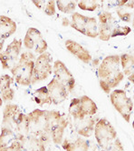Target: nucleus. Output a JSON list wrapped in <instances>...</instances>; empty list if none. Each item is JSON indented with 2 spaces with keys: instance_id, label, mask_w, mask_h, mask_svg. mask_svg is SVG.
Here are the masks:
<instances>
[{
  "instance_id": "obj_33",
  "label": "nucleus",
  "mask_w": 134,
  "mask_h": 151,
  "mask_svg": "<svg viewBox=\"0 0 134 151\" xmlns=\"http://www.w3.org/2000/svg\"><path fill=\"white\" fill-rule=\"evenodd\" d=\"M14 96H15V90L12 88H7L4 91H1V98L4 102L12 101Z\"/></svg>"
},
{
  "instance_id": "obj_32",
  "label": "nucleus",
  "mask_w": 134,
  "mask_h": 151,
  "mask_svg": "<svg viewBox=\"0 0 134 151\" xmlns=\"http://www.w3.org/2000/svg\"><path fill=\"white\" fill-rule=\"evenodd\" d=\"M14 78L10 77L9 75H3L0 77V91H4L11 88V85L14 82Z\"/></svg>"
},
{
  "instance_id": "obj_7",
  "label": "nucleus",
  "mask_w": 134,
  "mask_h": 151,
  "mask_svg": "<svg viewBox=\"0 0 134 151\" xmlns=\"http://www.w3.org/2000/svg\"><path fill=\"white\" fill-rule=\"evenodd\" d=\"M21 39L15 38L7 46L5 51L0 52V62L2 64L3 69H12L19 59V55L22 48Z\"/></svg>"
},
{
  "instance_id": "obj_24",
  "label": "nucleus",
  "mask_w": 134,
  "mask_h": 151,
  "mask_svg": "<svg viewBox=\"0 0 134 151\" xmlns=\"http://www.w3.org/2000/svg\"><path fill=\"white\" fill-rule=\"evenodd\" d=\"M16 139H17L16 134L13 129H10L7 127H1V133H0V148L10 146Z\"/></svg>"
},
{
  "instance_id": "obj_5",
  "label": "nucleus",
  "mask_w": 134,
  "mask_h": 151,
  "mask_svg": "<svg viewBox=\"0 0 134 151\" xmlns=\"http://www.w3.org/2000/svg\"><path fill=\"white\" fill-rule=\"evenodd\" d=\"M110 99L114 109L124 118L125 121L129 123L134 105L132 99H130L126 92L122 89H115L110 92Z\"/></svg>"
},
{
  "instance_id": "obj_2",
  "label": "nucleus",
  "mask_w": 134,
  "mask_h": 151,
  "mask_svg": "<svg viewBox=\"0 0 134 151\" xmlns=\"http://www.w3.org/2000/svg\"><path fill=\"white\" fill-rule=\"evenodd\" d=\"M120 59L118 55H110L106 57L98 68V78L100 87L106 94L118 87L123 80L124 74L120 70Z\"/></svg>"
},
{
  "instance_id": "obj_35",
  "label": "nucleus",
  "mask_w": 134,
  "mask_h": 151,
  "mask_svg": "<svg viewBox=\"0 0 134 151\" xmlns=\"http://www.w3.org/2000/svg\"><path fill=\"white\" fill-rule=\"evenodd\" d=\"M128 79L130 82L134 84V55H133V64H132V68H131V73L128 77Z\"/></svg>"
},
{
  "instance_id": "obj_37",
  "label": "nucleus",
  "mask_w": 134,
  "mask_h": 151,
  "mask_svg": "<svg viewBox=\"0 0 134 151\" xmlns=\"http://www.w3.org/2000/svg\"><path fill=\"white\" fill-rule=\"evenodd\" d=\"M4 43H5V40L3 38L0 37V52H2L3 50V47H4Z\"/></svg>"
},
{
  "instance_id": "obj_38",
  "label": "nucleus",
  "mask_w": 134,
  "mask_h": 151,
  "mask_svg": "<svg viewBox=\"0 0 134 151\" xmlns=\"http://www.w3.org/2000/svg\"><path fill=\"white\" fill-rule=\"evenodd\" d=\"M132 27L134 28V9H133V17H132Z\"/></svg>"
},
{
  "instance_id": "obj_3",
  "label": "nucleus",
  "mask_w": 134,
  "mask_h": 151,
  "mask_svg": "<svg viewBox=\"0 0 134 151\" xmlns=\"http://www.w3.org/2000/svg\"><path fill=\"white\" fill-rule=\"evenodd\" d=\"M36 60V57L31 51H26L21 54L16 66L10 70L17 84L24 87L32 85V77Z\"/></svg>"
},
{
  "instance_id": "obj_21",
  "label": "nucleus",
  "mask_w": 134,
  "mask_h": 151,
  "mask_svg": "<svg viewBox=\"0 0 134 151\" xmlns=\"http://www.w3.org/2000/svg\"><path fill=\"white\" fill-rule=\"evenodd\" d=\"M80 99L82 111L84 116H93L96 115L98 107L95 102L87 96H82Z\"/></svg>"
},
{
  "instance_id": "obj_9",
  "label": "nucleus",
  "mask_w": 134,
  "mask_h": 151,
  "mask_svg": "<svg viewBox=\"0 0 134 151\" xmlns=\"http://www.w3.org/2000/svg\"><path fill=\"white\" fill-rule=\"evenodd\" d=\"M53 71L54 78L61 82L67 88L69 93H71L75 87V79L70 70L67 68L65 64L61 60H55L53 62Z\"/></svg>"
},
{
  "instance_id": "obj_40",
  "label": "nucleus",
  "mask_w": 134,
  "mask_h": 151,
  "mask_svg": "<svg viewBox=\"0 0 134 151\" xmlns=\"http://www.w3.org/2000/svg\"><path fill=\"white\" fill-rule=\"evenodd\" d=\"M102 151H110V148H109V147H107L106 148H104V149H103Z\"/></svg>"
},
{
  "instance_id": "obj_31",
  "label": "nucleus",
  "mask_w": 134,
  "mask_h": 151,
  "mask_svg": "<svg viewBox=\"0 0 134 151\" xmlns=\"http://www.w3.org/2000/svg\"><path fill=\"white\" fill-rule=\"evenodd\" d=\"M131 32V28L129 27H123V26H116L114 27L113 33H111L110 37H124L130 34Z\"/></svg>"
},
{
  "instance_id": "obj_34",
  "label": "nucleus",
  "mask_w": 134,
  "mask_h": 151,
  "mask_svg": "<svg viewBox=\"0 0 134 151\" xmlns=\"http://www.w3.org/2000/svg\"><path fill=\"white\" fill-rule=\"evenodd\" d=\"M108 147L110 149V151H124L123 146H122L121 141L119 137H117L110 145H109Z\"/></svg>"
},
{
  "instance_id": "obj_41",
  "label": "nucleus",
  "mask_w": 134,
  "mask_h": 151,
  "mask_svg": "<svg viewBox=\"0 0 134 151\" xmlns=\"http://www.w3.org/2000/svg\"><path fill=\"white\" fill-rule=\"evenodd\" d=\"M132 127H133V128H134V120H133V122H132Z\"/></svg>"
},
{
  "instance_id": "obj_8",
  "label": "nucleus",
  "mask_w": 134,
  "mask_h": 151,
  "mask_svg": "<svg viewBox=\"0 0 134 151\" xmlns=\"http://www.w3.org/2000/svg\"><path fill=\"white\" fill-rule=\"evenodd\" d=\"M24 46L28 50H34L38 55H42L47 50V43L43 37L41 32L35 28L30 27L27 29L24 38Z\"/></svg>"
},
{
  "instance_id": "obj_1",
  "label": "nucleus",
  "mask_w": 134,
  "mask_h": 151,
  "mask_svg": "<svg viewBox=\"0 0 134 151\" xmlns=\"http://www.w3.org/2000/svg\"><path fill=\"white\" fill-rule=\"evenodd\" d=\"M27 116L30 134L38 137L46 145L52 142L50 138V129L63 116L60 111L36 109L27 114Z\"/></svg>"
},
{
  "instance_id": "obj_23",
  "label": "nucleus",
  "mask_w": 134,
  "mask_h": 151,
  "mask_svg": "<svg viewBox=\"0 0 134 151\" xmlns=\"http://www.w3.org/2000/svg\"><path fill=\"white\" fill-rule=\"evenodd\" d=\"M33 98L35 102L39 106H43L46 104L47 105L53 104L50 94L46 87H41L38 89H36L33 94Z\"/></svg>"
},
{
  "instance_id": "obj_25",
  "label": "nucleus",
  "mask_w": 134,
  "mask_h": 151,
  "mask_svg": "<svg viewBox=\"0 0 134 151\" xmlns=\"http://www.w3.org/2000/svg\"><path fill=\"white\" fill-rule=\"evenodd\" d=\"M69 113L73 117L74 121L81 120V119H83V118L85 117L83 116V111H82L81 102H80L79 98L72 99L71 104L69 106Z\"/></svg>"
},
{
  "instance_id": "obj_29",
  "label": "nucleus",
  "mask_w": 134,
  "mask_h": 151,
  "mask_svg": "<svg viewBox=\"0 0 134 151\" xmlns=\"http://www.w3.org/2000/svg\"><path fill=\"white\" fill-rule=\"evenodd\" d=\"M85 36L95 38L98 37V23L95 17H90L88 21V25L85 31Z\"/></svg>"
},
{
  "instance_id": "obj_39",
  "label": "nucleus",
  "mask_w": 134,
  "mask_h": 151,
  "mask_svg": "<svg viewBox=\"0 0 134 151\" xmlns=\"http://www.w3.org/2000/svg\"><path fill=\"white\" fill-rule=\"evenodd\" d=\"M3 100H2V98H1V96H0V107H1L2 106V105H3Z\"/></svg>"
},
{
  "instance_id": "obj_10",
  "label": "nucleus",
  "mask_w": 134,
  "mask_h": 151,
  "mask_svg": "<svg viewBox=\"0 0 134 151\" xmlns=\"http://www.w3.org/2000/svg\"><path fill=\"white\" fill-rule=\"evenodd\" d=\"M98 37L103 41H109L114 28L115 19L111 13L103 11L98 15Z\"/></svg>"
},
{
  "instance_id": "obj_27",
  "label": "nucleus",
  "mask_w": 134,
  "mask_h": 151,
  "mask_svg": "<svg viewBox=\"0 0 134 151\" xmlns=\"http://www.w3.org/2000/svg\"><path fill=\"white\" fill-rule=\"evenodd\" d=\"M120 67L123 70L124 76H129L131 73L132 68V64H133V55H130V54H122L120 56Z\"/></svg>"
},
{
  "instance_id": "obj_18",
  "label": "nucleus",
  "mask_w": 134,
  "mask_h": 151,
  "mask_svg": "<svg viewBox=\"0 0 134 151\" xmlns=\"http://www.w3.org/2000/svg\"><path fill=\"white\" fill-rule=\"evenodd\" d=\"M62 147L65 151H89V142L81 137H76L73 141L65 138Z\"/></svg>"
},
{
  "instance_id": "obj_15",
  "label": "nucleus",
  "mask_w": 134,
  "mask_h": 151,
  "mask_svg": "<svg viewBox=\"0 0 134 151\" xmlns=\"http://www.w3.org/2000/svg\"><path fill=\"white\" fill-rule=\"evenodd\" d=\"M98 118L96 116H85L81 120H77L76 122V131L81 137H90L94 133L95 125L98 122Z\"/></svg>"
},
{
  "instance_id": "obj_28",
  "label": "nucleus",
  "mask_w": 134,
  "mask_h": 151,
  "mask_svg": "<svg viewBox=\"0 0 134 151\" xmlns=\"http://www.w3.org/2000/svg\"><path fill=\"white\" fill-rule=\"evenodd\" d=\"M57 8L61 12L64 14H73L74 13V9L76 7V3L73 0H57L55 1Z\"/></svg>"
},
{
  "instance_id": "obj_22",
  "label": "nucleus",
  "mask_w": 134,
  "mask_h": 151,
  "mask_svg": "<svg viewBox=\"0 0 134 151\" xmlns=\"http://www.w3.org/2000/svg\"><path fill=\"white\" fill-rule=\"evenodd\" d=\"M134 9V0H127V3L121 7H119L117 9V15L118 17L126 23H130L132 20Z\"/></svg>"
},
{
  "instance_id": "obj_36",
  "label": "nucleus",
  "mask_w": 134,
  "mask_h": 151,
  "mask_svg": "<svg viewBox=\"0 0 134 151\" xmlns=\"http://www.w3.org/2000/svg\"><path fill=\"white\" fill-rule=\"evenodd\" d=\"M126 3H127V0H122V1H117V5H118L119 7L123 6Z\"/></svg>"
},
{
  "instance_id": "obj_19",
  "label": "nucleus",
  "mask_w": 134,
  "mask_h": 151,
  "mask_svg": "<svg viewBox=\"0 0 134 151\" xmlns=\"http://www.w3.org/2000/svg\"><path fill=\"white\" fill-rule=\"evenodd\" d=\"M16 137H26L30 134L29 130V119L27 114L19 113L16 117V124L15 127Z\"/></svg>"
},
{
  "instance_id": "obj_4",
  "label": "nucleus",
  "mask_w": 134,
  "mask_h": 151,
  "mask_svg": "<svg viewBox=\"0 0 134 151\" xmlns=\"http://www.w3.org/2000/svg\"><path fill=\"white\" fill-rule=\"evenodd\" d=\"M94 136L99 147L104 149L118 137L117 131L106 118H100L95 125Z\"/></svg>"
},
{
  "instance_id": "obj_42",
  "label": "nucleus",
  "mask_w": 134,
  "mask_h": 151,
  "mask_svg": "<svg viewBox=\"0 0 134 151\" xmlns=\"http://www.w3.org/2000/svg\"><path fill=\"white\" fill-rule=\"evenodd\" d=\"M133 99H134V96H133Z\"/></svg>"
},
{
  "instance_id": "obj_20",
  "label": "nucleus",
  "mask_w": 134,
  "mask_h": 151,
  "mask_svg": "<svg viewBox=\"0 0 134 151\" xmlns=\"http://www.w3.org/2000/svg\"><path fill=\"white\" fill-rule=\"evenodd\" d=\"M89 18H90L89 17L74 12L72 14V21H71L70 26L72 28H74L76 31L80 32V33L85 36V31H86V27L88 25Z\"/></svg>"
},
{
  "instance_id": "obj_26",
  "label": "nucleus",
  "mask_w": 134,
  "mask_h": 151,
  "mask_svg": "<svg viewBox=\"0 0 134 151\" xmlns=\"http://www.w3.org/2000/svg\"><path fill=\"white\" fill-rule=\"evenodd\" d=\"M33 3L36 6L37 8L43 9V11L47 16H53L55 14V7L56 3L53 0H48V1H33Z\"/></svg>"
},
{
  "instance_id": "obj_14",
  "label": "nucleus",
  "mask_w": 134,
  "mask_h": 151,
  "mask_svg": "<svg viewBox=\"0 0 134 151\" xmlns=\"http://www.w3.org/2000/svg\"><path fill=\"white\" fill-rule=\"evenodd\" d=\"M23 151H46V144L35 136L29 134L26 137H16Z\"/></svg>"
},
{
  "instance_id": "obj_17",
  "label": "nucleus",
  "mask_w": 134,
  "mask_h": 151,
  "mask_svg": "<svg viewBox=\"0 0 134 151\" xmlns=\"http://www.w3.org/2000/svg\"><path fill=\"white\" fill-rule=\"evenodd\" d=\"M16 23L6 16H0V37L6 40L16 31Z\"/></svg>"
},
{
  "instance_id": "obj_6",
  "label": "nucleus",
  "mask_w": 134,
  "mask_h": 151,
  "mask_svg": "<svg viewBox=\"0 0 134 151\" xmlns=\"http://www.w3.org/2000/svg\"><path fill=\"white\" fill-rule=\"evenodd\" d=\"M51 63L52 57L47 51L36 58L35 68H34L33 71L32 85L48 78V77L53 72V66Z\"/></svg>"
},
{
  "instance_id": "obj_13",
  "label": "nucleus",
  "mask_w": 134,
  "mask_h": 151,
  "mask_svg": "<svg viewBox=\"0 0 134 151\" xmlns=\"http://www.w3.org/2000/svg\"><path fill=\"white\" fill-rule=\"evenodd\" d=\"M65 47L67 48L70 53H72L73 56H75L78 59H80L85 64L91 63L93 60L92 55L86 48H84L79 43H77L72 39H67L65 41Z\"/></svg>"
},
{
  "instance_id": "obj_12",
  "label": "nucleus",
  "mask_w": 134,
  "mask_h": 151,
  "mask_svg": "<svg viewBox=\"0 0 134 151\" xmlns=\"http://www.w3.org/2000/svg\"><path fill=\"white\" fill-rule=\"evenodd\" d=\"M20 113L19 106L16 104H6L3 109V119L2 127L13 129L15 131V127L16 124V117Z\"/></svg>"
},
{
  "instance_id": "obj_16",
  "label": "nucleus",
  "mask_w": 134,
  "mask_h": 151,
  "mask_svg": "<svg viewBox=\"0 0 134 151\" xmlns=\"http://www.w3.org/2000/svg\"><path fill=\"white\" fill-rule=\"evenodd\" d=\"M68 120L65 116H63L58 122L55 123L50 129V138L51 141L56 145H60L63 143V137L64 134L65 128L68 126Z\"/></svg>"
},
{
  "instance_id": "obj_11",
  "label": "nucleus",
  "mask_w": 134,
  "mask_h": 151,
  "mask_svg": "<svg viewBox=\"0 0 134 151\" xmlns=\"http://www.w3.org/2000/svg\"><path fill=\"white\" fill-rule=\"evenodd\" d=\"M46 88L50 94L52 102L54 105L63 103L67 98H68V94H69L68 90H67V88L57 79L53 78L48 83Z\"/></svg>"
},
{
  "instance_id": "obj_30",
  "label": "nucleus",
  "mask_w": 134,
  "mask_h": 151,
  "mask_svg": "<svg viewBox=\"0 0 134 151\" xmlns=\"http://www.w3.org/2000/svg\"><path fill=\"white\" fill-rule=\"evenodd\" d=\"M98 1L95 0H83V1H78L77 5L81 9L85 11H94L98 7Z\"/></svg>"
}]
</instances>
